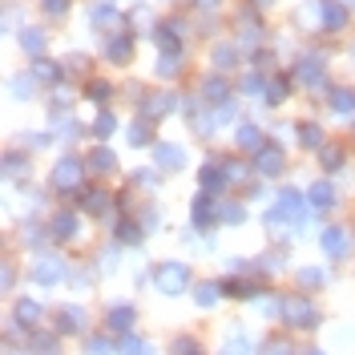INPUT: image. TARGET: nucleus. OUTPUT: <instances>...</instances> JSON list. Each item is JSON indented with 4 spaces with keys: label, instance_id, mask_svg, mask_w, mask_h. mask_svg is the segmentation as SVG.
<instances>
[{
    "label": "nucleus",
    "instance_id": "f257e3e1",
    "mask_svg": "<svg viewBox=\"0 0 355 355\" xmlns=\"http://www.w3.org/2000/svg\"><path fill=\"white\" fill-rule=\"evenodd\" d=\"M283 319H287L295 331H311L315 323H319V311H315V303H311L307 295H291V299H283V311H279Z\"/></svg>",
    "mask_w": 355,
    "mask_h": 355
},
{
    "label": "nucleus",
    "instance_id": "f03ea898",
    "mask_svg": "<svg viewBox=\"0 0 355 355\" xmlns=\"http://www.w3.org/2000/svg\"><path fill=\"white\" fill-rule=\"evenodd\" d=\"M186 283H190V270H186V263H162L154 270V287L162 291V295H182V291H186Z\"/></svg>",
    "mask_w": 355,
    "mask_h": 355
},
{
    "label": "nucleus",
    "instance_id": "7ed1b4c3",
    "mask_svg": "<svg viewBox=\"0 0 355 355\" xmlns=\"http://www.w3.org/2000/svg\"><path fill=\"white\" fill-rule=\"evenodd\" d=\"M61 275H65L61 259H37V263H33V279H37L41 287H53V283H57Z\"/></svg>",
    "mask_w": 355,
    "mask_h": 355
},
{
    "label": "nucleus",
    "instance_id": "20e7f679",
    "mask_svg": "<svg viewBox=\"0 0 355 355\" xmlns=\"http://www.w3.org/2000/svg\"><path fill=\"white\" fill-rule=\"evenodd\" d=\"M77 182H81V162H73V157L53 170V186H57V190H73Z\"/></svg>",
    "mask_w": 355,
    "mask_h": 355
},
{
    "label": "nucleus",
    "instance_id": "39448f33",
    "mask_svg": "<svg viewBox=\"0 0 355 355\" xmlns=\"http://www.w3.org/2000/svg\"><path fill=\"white\" fill-rule=\"evenodd\" d=\"M254 166H259V174H279V170H283V150H279V146H263V150H259V157H254Z\"/></svg>",
    "mask_w": 355,
    "mask_h": 355
},
{
    "label": "nucleus",
    "instance_id": "423d86ee",
    "mask_svg": "<svg viewBox=\"0 0 355 355\" xmlns=\"http://www.w3.org/2000/svg\"><path fill=\"white\" fill-rule=\"evenodd\" d=\"M347 246H352V234H347L343 226L323 230V250H327V254H347Z\"/></svg>",
    "mask_w": 355,
    "mask_h": 355
},
{
    "label": "nucleus",
    "instance_id": "0eeeda50",
    "mask_svg": "<svg viewBox=\"0 0 355 355\" xmlns=\"http://www.w3.org/2000/svg\"><path fill=\"white\" fill-rule=\"evenodd\" d=\"M57 327H61V331H81V327H85V311L81 307H61L57 311Z\"/></svg>",
    "mask_w": 355,
    "mask_h": 355
},
{
    "label": "nucleus",
    "instance_id": "6e6552de",
    "mask_svg": "<svg viewBox=\"0 0 355 355\" xmlns=\"http://www.w3.org/2000/svg\"><path fill=\"white\" fill-rule=\"evenodd\" d=\"M105 323H110L113 335H130V327H133V307H113Z\"/></svg>",
    "mask_w": 355,
    "mask_h": 355
},
{
    "label": "nucleus",
    "instance_id": "1a4fd4ad",
    "mask_svg": "<svg viewBox=\"0 0 355 355\" xmlns=\"http://www.w3.org/2000/svg\"><path fill=\"white\" fill-rule=\"evenodd\" d=\"M117 352L121 355H154V347H150L146 339H137V335H121V339H117Z\"/></svg>",
    "mask_w": 355,
    "mask_h": 355
},
{
    "label": "nucleus",
    "instance_id": "9d476101",
    "mask_svg": "<svg viewBox=\"0 0 355 355\" xmlns=\"http://www.w3.org/2000/svg\"><path fill=\"white\" fill-rule=\"evenodd\" d=\"M154 162L166 166V170H178L182 166V150L178 146H154Z\"/></svg>",
    "mask_w": 355,
    "mask_h": 355
},
{
    "label": "nucleus",
    "instance_id": "9b49d317",
    "mask_svg": "<svg viewBox=\"0 0 355 355\" xmlns=\"http://www.w3.org/2000/svg\"><path fill=\"white\" fill-rule=\"evenodd\" d=\"M73 234H77V218H73V214H57V218H53V239L69 243Z\"/></svg>",
    "mask_w": 355,
    "mask_h": 355
},
{
    "label": "nucleus",
    "instance_id": "f8f14e48",
    "mask_svg": "<svg viewBox=\"0 0 355 355\" xmlns=\"http://www.w3.org/2000/svg\"><path fill=\"white\" fill-rule=\"evenodd\" d=\"M85 166H93L97 174H110V170H113V154H110V150H93Z\"/></svg>",
    "mask_w": 355,
    "mask_h": 355
},
{
    "label": "nucleus",
    "instance_id": "ddd939ff",
    "mask_svg": "<svg viewBox=\"0 0 355 355\" xmlns=\"http://www.w3.org/2000/svg\"><path fill=\"white\" fill-rule=\"evenodd\" d=\"M81 210L101 214V210H105V194H101V190H85V194H81Z\"/></svg>",
    "mask_w": 355,
    "mask_h": 355
},
{
    "label": "nucleus",
    "instance_id": "4468645a",
    "mask_svg": "<svg viewBox=\"0 0 355 355\" xmlns=\"http://www.w3.org/2000/svg\"><path fill=\"white\" fill-rule=\"evenodd\" d=\"M239 146H246V150H263L266 141L259 137V130H254V125H243V130H239Z\"/></svg>",
    "mask_w": 355,
    "mask_h": 355
},
{
    "label": "nucleus",
    "instance_id": "2eb2a0df",
    "mask_svg": "<svg viewBox=\"0 0 355 355\" xmlns=\"http://www.w3.org/2000/svg\"><path fill=\"white\" fill-rule=\"evenodd\" d=\"M117 243H141V226H133V222H117Z\"/></svg>",
    "mask_w": 355,
    "mask_h": 355
},
{
    "label": "nucleus",
    "instance_id": "dca6fc26",
    "mask_svg": "<svg viewBox=\"0 0 355 355\" xmlns=\"http://www.w3.org/2000/svg\"><path fill=\"white\" fill-rule=\"evenodd\" d=\"M335 194H331V186L327 182H319V186H311V206H331Z\"/></svg>",
    "mask_w": 355,
    "mask_h": 355
},
{
    "label": "nucleus",
    "instance_id": "f3484780",
    "mask_svg": "<svg viewBox=\"0 0 355 355\" xmlns=\"http://www.w3.org/2000/svg\"><path fill=\"white\" fill-rule=\"evenodd\" d=\"M226 291H230L234 299H254V287H250V283H243V279H230V283H226Z\"/></svg>",
    "mask_w": 355,
    "mask_h": 355
},
{
    "label": "nucleus",
    "instance_id": "a211bd4d",
    "mask_svg": "<svg viewBox=\"0 0 355 355\" xmlns=\"http://www.w3.org/2000/svg\"><path fill=\"white\" fill-rule=\"evenodd\" d=\"M17 315H21L24 323H37V319H41V307H37V303H24V299H21V303H17Z\"/></svg>",
    "mask_w": 355,
    "mask_h": 355
},
{
    "label": "nucleus",
    "instance_id": "6ab92c4d",
    "mask_svg": "<svg viewBox=\"0 0 355 355\" xmlns=\"http://www.w3.org/2000/svg\"><path fill=\"white\" fill-rule=\"evenodd\" d=\"M214 299H218V287H214V283H202L198 287V307H210Z\"/></svg>",
    "mask_w": 355,
    "mask_h": 355
},
{
    "label": "nucleus",
    "instance_id": "aec40b11",
    "mask_svg": "<svg viewBox=\"0 0 355 355\" xmlns=\"http://www.w3.org/2000/svg\"><path fill=\"white\" fill-rule=\"evenodd\" d=\"M331 105H335L339 113H352V110H355V97H352V93H343V89H339V93H335V101H331Z\"/></svg>",
    "mask_w": 355,
    "mask_h": 355
},
{
    "label": "nucleus",
    "instance_id": "412c9836",
    "mask_svg": "<svg viewBox=\"0 0 355 355\" xmlns=\"http://www.w3.org/2000/svg\"><path fill=\"white\" fill-rule=\"evenodd\" d=\"M174 355H202L194 339H174Z\"/></svg>",
    "mask_w": 355,
    "mask_h": 355
},
{
    "label": "nucleus",
    "instance_id": "4be33fe9",
    "mask_svg": "<svg viewBox=\"0 0 355 355\" xmlns=\"http://www.w3.org/2000/svg\"><path fill=\"white\" fill-rule=\"evenodd\" d=\"M323 141V130L319 125H303V146H319Z\"/></svg>",
    "mask_w": 355,
    "mask_h": 355
},
{
    "label": "nucleus",
    "instance_id": "5701e85b",
    "mask_svg": "<svg viewBox=\"0 0 355 355\" xmlns=\"http://www.w3.org/2000/svg\"><path fill=\"white\" fill-rule=\"evenodd\" d=\"M93 130H97V137H110V130H113V117H110V113H101Z\"/></svg>",
    "mask_w": 355,
    "mask_h": 355
},
{
    "label": "nucleus",
    "instance_id": "b1692460",
    "mask_svg": "<svg viewBox=\"0 0 355 355\" xmlns=\"http://www.w3.org/2000/svg\"><path fill=\"white\" fill-rule=\"evenodd\" d=\"M299 279H303V287H319L323 283V270H303Z\"/></svg>",
    "mask_w": 355,
    "mask_h": 355
},
{
    "label": "nucleus",
    "instance_id": "393cba45",
    "mask_svg": "<svg viewBox=\"0 0 355 355\" xmlns=\"http://www.w3.org/2000/svg\"><path fill=\"white\" fill-rule=\"evenodd\" d=\"M85 352H93V355H105V352H110V343H105V339H93V343H85Z\"/></svg>",
    "mask_w": 355,
    "mask_h": 355
},
{
    "label": "nucleus",
    "instance_id": "a878e982",
    "mask_svg": "<svg viewBox=\"0 0 355 355\" xmlns=\"http://www.w3.org/2000/svg\"><path fill=\"white\" fill-rule=\"evenodd\" d=\"M266 355H291V347H287V343H279V339H275V343L266 347Z\"/></svg>",
    "mask_w": 355,
    "mask_h": 355
},
{
    "label": "nucleus",
    "instance_id": "bb28decb",
    "mask_svg": "<svg viewBox=\"0 0 355 355\" xmlns=\"http://www.w3.org/2000/svg\"><path fill=\"white\" fill-rule=\"evenodd\" d=\"M8 174H12V178L21 174V154H8Z\"/></svg>",
    "mask_w": 355,
    "mask_h": 355
},
{
    "label": "nucleus",
    "instance_id": "cd10ccee",
    "mask_svg": "<svg viewBox=\"0 0 355 355\" xmlns=\"http://www.w3.org/2000/svg\"><path fill=\"white\" fill-rule=\"evenodd\" d=\"M44 12H65V0H44Z\"/></svg>",
    "mask_w": 355,
    "mask_h": 355
},
{
    "label": "nucleus",
    "instance_id": "c85d7f7f",
    "mask_svg": "<svg viewBox=\"0 0 355 355\" xmlns=\"http://www.w3.org/2000/svg\"><path fill=\"white\" fill-rule=\"evenodd\" d=\"M323 162H327V170H335V166H339V150H327V154H323Z\"/></svg>",
    "mask_w": 355,
    "mask_h": 355
}]
</instances>
